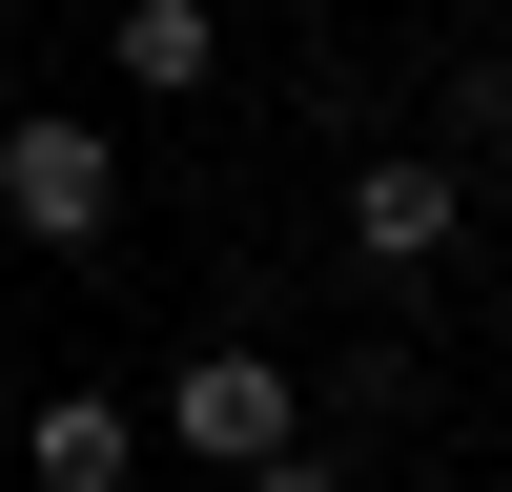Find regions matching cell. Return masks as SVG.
Returning a JSON list of instances; mask_svg holds the SVG:
<instances>
[{"label":"cell","mask_w":512,"mask_h":492,"mask_svg":"<svg viewBox=\"0 0 512 492\" xmlns=\"http://www.w3.org/2000/svg\"><path fill=\"white\" fill-rule=\"evenodd\" d=\"M0 226H21V246H62V267H82V246L123 226V144H103L82 103H21V123H0Z\"/></svg>","instance_id":"obj_1"},{"label":"cell","mask_w":512,"mask_h":492,"mask_svg":"<svg viewBox=\"0 0 512 492\" xmlns=\"http://www.w3.org/2000/svg\"><path fill=\"white\" fill-rule=\"evenodd\" d=\"M328 226H349V267H369V287H431L451 246H472V185H451V144H369Z\"/></svg>","instance_id":"obj_2"},{"label":"cell","mask_w":512,"mask_h":492,"mask_svg":"<svg viewBox=\"0 0 512 492\" xmlns=\"http://www.w3.org/2000/svg\"><path fill=\"white\" fill-rule=\"evenodd\" d=\"M164 431H185L205 472H246V451L308 431V390H287V349H185V369H164Z\"/></svg>","instance_id":"obj_3"},{"label":"cell","mask_w":512,"mask_h":492,"mask_svg":"<svg viewBox=\"0 0 512 492\" xmlns=\"http://www.w3.org/2000/svg\"><path fill=\"white\" fill-rule=\"evenodd\" d=\"M21 472L41 492H123V472H144V410H123V390H41L21 410Z\"/></svg>","instance_id":"obj_4"},{"label":"cell","mask_w":512,"mask_h":492,"mask_svg":"<svg viewBox=\"0 0 512 492\" xmlns=\"http://www.w3.org/2000/svg\"><path fill=\"white\" fill-rule=\"evenodd\" d=\"M123 82H144V103H205V82H226V21H205V0H123Z\"/></svg>","instance_id":"obj_5"},{"label":"cell","mask_w":512,"mask_h":492,"mask_svg":"<svg viewBox=\"0 0 512 492\" xmlns=\"http://www.w3.org/2000/svg\"><path fill=\"white\" fill-rule=\"evenodd\" d=\"M226 492H349V472H328V451H308V431H287V451H246V472H226Z\"/></svg>","instance_id":"obj_6"}]
</instances>
